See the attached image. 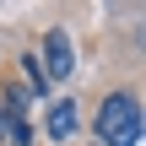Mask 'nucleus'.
Listing matches in <instances>:
<instances>
[{"instance_id": "obj_3", "label": "nucleus", "mask_w": 146, "mask_h": 146, "mask_svg": "<svg viewBox=\"0 0 146 146\" xmlns=\"http://www.w3.org/2000/svg\"><path fill=\"white\" fill-rule=\"evenodd\" d=\"M76 125H81V114H76V103H70V98L49 108V135H54V141H65V135H76Z\"/></svg>"}, {"instance_id": "obj_1", "label": "nucleus", "mask_w": 146, "mask_h": 146, "mask_svg": "<svg viewBox=\"0 0 146 146\" xmlns=\"http://www.w3.org/2000/svg\"><path fill=\"white\" fill-rule=\"evenodd\" d=\"M98 141L103 146H141V103L130 92L103 98V108H98Z\"/></svg>"}, {"instance_id": "obj_6", "label": "nucleus", "mask_w": 146, "mask_h": 146, "mask_svg": "<svg viewBox=\"0 0 146 146\" xmlns=\"http://www.w3.org/2000/svg\"><path fill=\"white\" fill-rule=\"evenodd\" d=\"M0 114H5V108H0Z\"/></svg>"}, {"instance_id": "obj_2", "label": "nucleus", "mask_w": 146, "mask_h": 146, "mask_svg": "<svg viewBox=\"0 0 146 146\" xmlns=\"http://www.w3.org/2000/svg\"><path fill=\"white\" fill-rule=\"evenodd\" d=\"M38 65H43V76H54V81H65V76L76 70V49H70V38H65L60 27L43 38V60H38Z\"/></svg>"}, {"instance_id": "obj_5", "label": "nucleus", "mask_w": 146, "mask_h": 146, "mask_svg": "<svg viewBox=\"0 0 146 146\" xmlns=\"http://www.w3.org/2000/svg\"><path fill=\"white\" fill-rule=\"evenodd\" d=\"M11 141H16V146H27V141H33V130H27V125L16 119V125H11Z\"/></svg>"}, {"instance_id": "obj_4", "label": "nucleus", "mask_w": 146, "mask_h": 146, "mask_svg": "<svg viewBox=\"0 0 146 146\" xmlns=\"http://www.w3.org/2000/svg\"><path fill=\"white\" fill-rule=\"evenodd\" d=\"M22 65H27V87H33V92H43V87H49V76H43V65H38V60H22Z\"/></svg>"}]
</instances>
